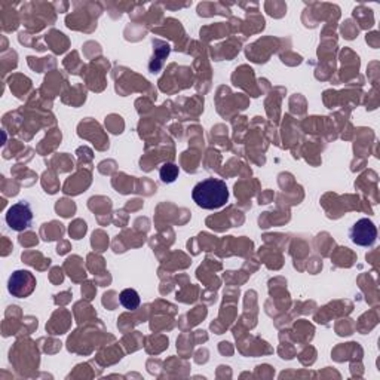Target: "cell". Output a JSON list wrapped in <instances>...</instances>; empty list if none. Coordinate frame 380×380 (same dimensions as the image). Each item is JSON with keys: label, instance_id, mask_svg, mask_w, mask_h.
<instances>
[{"label": "cell", "instance_id": "1", "mask_svg": "<svg viewBox=\"0 0 380 380\" xmlns=\"http://www.w3.org/2000/svg\"><path fill=\"white\" fill-rule=\"evenodd\" d=\"M192 198L202 210H219L229 201V189L220 179H207L193 188Z\"/></svg>", "mask_w": 380, "mask_h": 380}, {"label": "cell", "instance_id": "2", "mask_svg": "<svg viewBox=\"0 0 380 380\" xmlns=\"http://www.w3.org/2000/svg\"><path fill=\"white\" fill-rule=\"evenodd\" d=\"M6 223L10 229L15 232H23L33 223V211H31L30 204L21 201L13 205L6 213Z\"/></svg>", "mask_w": 380, "mask_h": 380}, {"label": "cell", "instance_id": "3", "mask_svg": "<svg viewBox=\"0 0 380 380\" xmlns=\"http://www.w3.org/2000/svg\"><path fill=\"white\" fill-rule=\"evenodd\" d=\"M349 236L356 245L372 247L377 240V227L372 220L361 219L351 227Z\"/></svg>", "mask_w": 380, "mask_h": 380}, {"label": "cell", "instance_id": "4", "mask_svg": "<svg viewBox=\"0 0 380 380\" xmlns=\"http://www.w3.org/2000/svg\"><path fill=\"white\" fill-rule=\"evenodd\" d=\"M36 287V279L27 270H17V272L13 274V276L9 278V292L14 295L15 297L23 299L28 295L33 292Z\"/></svg>", "mask_w": 380, "mask_h": 380}, {"label": "cell", "instance_id": "5", "mask_svg": "<svg viewBox=\"0 0 380 380\" xmlns=\"http://www.w3.org/2000/svg\"><path fill=\"white\" fill-rule=\"evenodd\" d=\"M119 300H121V305L128 311H135L140 306V296L133 288L124 290L121 296H119Z\"/></svg>", "mask_w": 380, "mask_h": 380}, {"label": "cell", "instance_id": "6", "mask_svg": "<svg viewBox=\"0 0 380 380\" xmlns=\"http://www.w3.org/2000/svg\"><path fill=\"white\" fill-rule=\"evenodd\" d=\"M159 176H160L162 183H165V184L174 183L179 177V167L171 164V162H167V164H164L160 167Z\"/></svg>", "mask_w": 380, "mask_h": 380}]
</instances>
